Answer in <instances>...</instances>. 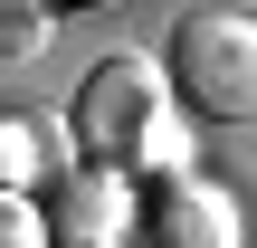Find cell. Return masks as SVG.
<instances>
[{
    "label": "cell",
    "instance_id": "obj_6",
    "mask_svg": "<svg viewBox=\"0 0 257 248\" xmlns=\"http://www.w3.org/2000/svg\"><path fill=\"white\" fill-rule=\"evenodd\" d=\"M0 248H57L48 239V210L29 191H0Z\"/></svg>",
    "mask_w": 257,
    "mask_h": 248
},
{
    "label": "cell",
    "instance_id": "obj_2",
    "mask_svg": "<svg viewBox=\"0 0 257 248\" xmlns=\"http://www.w3.org/2000/svg\"><path fill=\"white\" fill-rule=\"evenodd\" d=\"M162 76H172V105H191L210 124H257V19L248 10H181Z\"/></svg>",
    "mask_w": 257,
    "mask_h": 248
},
{
    "label": "cell",
    "instance_id": "obj_4",
    "mask_svg": "<svg viewBox=\"0 0 257 248\" xmlns=\"http://www.w3.org/2000/svg\"><path fill=\"white\" fill-rule=\"evenodd\" d=\"M238 201L219 191V182H200L191 162L162 182V201H153V248H238Z\"/></svg>",
    "mask_w": 257,
    "mask_h": 248
},
{
    "label": "cell",
    "instance_id": "obj_7",
    "mask_svg": "<svg viewBox=\"0 0 257 248\" xmlns=\"http://www.w3.org/2000/svg\"><path fill=\"white\" fill-rule=\"evenodd\" d=\"M114 248H124V239H114Z\"/></svg>",
    "mask_w": 257,
    "mask_h": 248
},
{
    "label": "cell",
    "instance_id": "obj_3",
    "mask_svg": "<svg viewBox=\"0 0 257 248\" xmlns=\"http://www.w3.org/2000/svg\"><path fill=\"white\" fill-rule=\"evenodd\" d=\"M38 210H48V239H57V248H114L124 229H134V172H124V162L57 172Z\"/></svg>",
    "mask_w": 257,
    "mask_h": 248
},
{
    "label": "cell",
    "instance_id": "obj_5",
    "mask_svg": "<svg viewBox=\"0 0 257 248\" xmlns=\"http://www.w3.org/2000/svg\"><path fill=\"white\" fill-rule=\"evenodd\" d=\"M57 172H67V124L57 115H29V105H0V191L57 182Z\"/></svg>",
    "mask_w": 257,
    "mask_h": 248
},
{
    "label": "cell",
    "instance_id": "obj_1",
    "mask_svg": "<svg viewBox=\"0 0 257 248\" xmlns=\"http://www.w3.org/2000/svg\"><path fill=\"white\" fill-rule=\"evenodd\" d=\"M76 134L124 162V172H181V124H172V76L153 57H95L76 86Z\"/></svg>",
    "mask_w": 257,
    "mask_h": 248
}]
</instances>
